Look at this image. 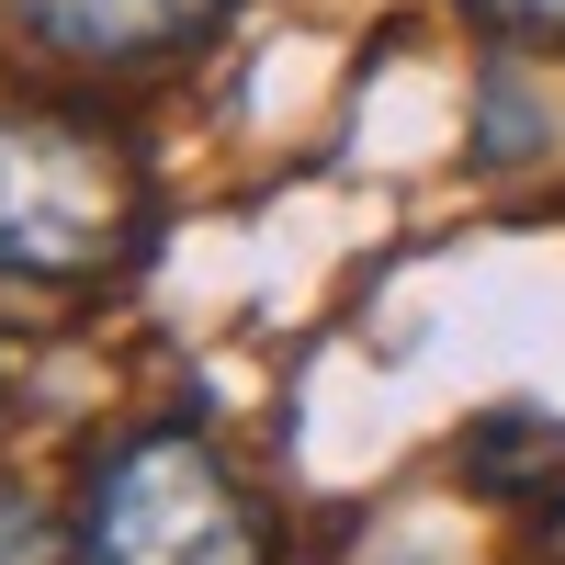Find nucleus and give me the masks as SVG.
<instances>
[{
	"mask_svg": "<svg viewBox=\"0 0 565 565\" xmlns=\"http://www.w3.org/2000/svg\"><path fill=\"white\" fill-rule=\"evenodd\" d=\"M159 226V193L125 136L79 114L0 103V271L12 282H114Z\"/></svg>",
	"mask_w": 565,
	"mask_h": 565,
	"instance_id": "1",
	"label": "nucleus"
},
{
	"mask_svg": "<svg viewBox=\"0 0 565 565\" xmlns=\"http://www.w3.org/2000/svg\"><path fill=\"white\" fill-rule=\"evenodd\" d=\"M79 565H271V532L249 487L226 476V452L181 418H159V430H136L90 463Z\"/></svg>",
	"mask_w": 565,
	"mask_h": 565,
	"instance_id": "2",
	"label": "nucleus"
},
{
	"mask_svg": "<svg viewBox=\"0 0 565 565\" xmlns=\"http://www.w3.org/2000/svg\"><path fill=\"white\" fill-rule=\"evenodd\" d=\"M238 12L249 0H0L12 45H34L45 68H170Z\"/></svg>",
	"mask_w": 565,
	"mask_h": 565,
	"instance_id": "3",
	"label": "nucleus"
},
{
	"mask_svg": "<svg viewBox=\"0 0 565 565\" xmlns=\"http://www.w3.org/2000/svg\"><path fill=\"white\" fill-rule=\"evenodd\" d=\"M79 543L45 521V498L34 487H0V565H68Z\"/></svg>",
	"mask_w": 565,
	"mask_h": 565,
	"instance_id": "4",
	"label": "nucleus"
},
{
	"mask_svg": "<svg viewBox=\"0 0 565 565\" xmlns=\"http://www.w3.org/2000/svg\"><path fill=\"white\" fill-rule=\"evenodd\" d=\"M463 23L498 34V45H543V57H565V0H463Z\"/></svg>",
	"mask_w": 565,
	"mask_h": 565,
	"instance_id": "5",
	"label": "nucleus"
},
{
	"mask_svg": "<svg viewBox=\"0 0 565 565\" xmlns=\"http://www.w3.org/2000/svg\"><path fill=\"white\" fill-rule=\"evenodd\" d=\"M543 543H554V554H565V476H554V487H543Z\"/></svg>",
	"mask_w": 565,
	"mask_h": 565,
	"instance_id": "6",
	"label": "nucleus"
}]
</instances>
